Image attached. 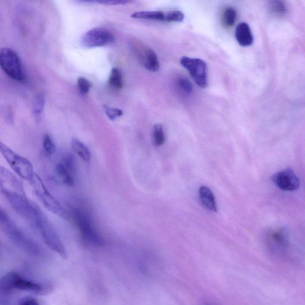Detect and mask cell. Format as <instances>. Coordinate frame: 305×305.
Wrapping results in <instances>:
<instances>
[{
  "label": "cell",
  "mask_w": 305,
  "mask_h": 305,
  "mask_svg": "<svg viewBox=\"0 0 305 305\" xmlns=\"http://www.w3.org/2000/svg\"><path fill=\"white\" fill-rule=\"evenodd\" d=\"M0 227L9 239L16 246L34 257H40L42 254L39 245L32 238L24 234L4 210L0 207Z\"/></svg>",
  "instance_id": "obj_1"
},
{
  "label": "cell",
  "mask_w": 305,
  "mask_h": 305,
  "mask_svg": "<svg viewBox=\"0 0 305 305\" xmlns=\"http://www.w3.org/2000/svg\"><path fill=\"white\" fill-rule=\"evenodd\" d=\"M34 226H36L44 243L50 249L59 254L62 258H67V252L61 238L50 220L41 210Z\"/></svg>",
  "instance_id": "obj_2"
},
{
  "label": "cell",
  "mask_w": 305,
  "mask_h": 305,
  "mask_svg": "<svg viewBox=\"0 0 305 305\" xmlns=\"http://www.w3.org/2000/svg\"><path fill=\"white\" fill-rule=\"evenodd\" d=\"M0 153L21 178L30 182L32 180L35 174L33 164L29 160L14 152L2 141H0Z\"/></svg>",
  "instance_id": "obj_3"
},
{
  "label": "cell",
  "mask_w": 305,
  "mask_h": 305,
  "mask_svg": "<svg viewBox=\"0 0 305 305\" xmlns=\"http://www.w3.org/2000/svg\"><path fill=\"white\" fill-rule=\"evenodd\" d=\"M73 219L83 239L94 246H102L104 240L94 226L89 214L83 210L75 209L73 212Z\"/></svg>",
  "instance_id": "obj_4"
},
{
  "label": "cell",
  "mask_w": 305,
  "mask_h": 305,
  "mask_svg": "<svg viewBox=\"0 0 305 305\" xmlns=\"http://www.w3.org/2000/svg\"><path fill=\"white\" fill-rule=\"evenodd\" d=\"M30 182L37 197L49 211L61 218L65 219L69 218L68 212L47 190L44 182L39 176L35 174Z\"/></svg>",
  "instance_id": "obj_5"
},
{
  "label": "cell",
  "mask_w": 305,
  "mask_h": 305,
  "mask_svg": "<svg viewBox=\"0 0 305 305\" xmlns=\"http://www.w3.org/2000/svg\"><path fill=\"white\" fill-rule=\"evenodd\" d=\"M2 192L15 211L34 225L41 210L28 201L24 195L15 191Z\"/></svg>",
  "instance_id": "obj_6"
},
{
  "label": "cell",
  "mask_w": 305,
  "mask_h": 305,
  "mask_svg": "<svg viewBox=\"0 0 305 305\" xmlns=\"http://www.w3.org/2000/svg\"><path fill=\"white\" fill-rule=\"evenodd\" d=\"M0 67L10 78L17 81L23 80L20 59L12 49L5 48L0 50Z\"/></svg>",
  "instance_id": "obj_7"
},
{
  "label": "cell",
  "mask_w": 305,
  "mask_h": 305,
  "mask_svg": "<svg viewBox=\"0 0 305 305\" xmlns=\"http://www.w3.org/2000/svg\"><path fill=\"white\" fill-rule=\"evenodd\" d=\"M180 64L190 73L192 79L202 89L208 86V66L205 61L198 58L182 57Z\"/></svg>",
  "instance_id": "obj_8"
},
{
  "label": "cell",
  "mask_w": 305,
  "mask_h": 305,
  "mask_svg": "<svg viewBox=\"0 0 305 305\" xmlns=\"http://www.w3.org/2000/svg\"><path fill=\"white\" fill-rule=\"evenodd\" d=\"M115 37L109 31L104 28H93L84 35L82 43L87 48L106 46L114 43Z\"/></svg>",
  "instance_id": "obj_9"
},
{
  "label": "cell",
  "mask_w": 305,
  "mask_h": 305,
  "mask_svg": "<svg viewBox=\"0 0 305 305\" xmlns=\"http://www.w3.org/2000/svg\"><path fill=\"white\" fill-rule=\"evenodd\" d=\"M272 181L276 187L283 191H293L299 188V178L292 170L286 169L279 172L272 177Z\"/></svg>",
  "instance_id": "obj_10"
},
{
  "label": "cell",
  "mask_w": 305,
  "mask_h": 305,
  "mask_svg": "<svg viewBox=\"0 0 305 305\" xmlns=\"http://www.w3.org/2000/svg\"><path fill=\"white\" fill-rule=\"evenodd\" d=\"M0 189L1 191H15L24 195L23 187L11 172L0 166Z\"/></svg>",
  "instance_id": "obj_11"
},
{
  "label": "cell",
  "mask_w": 305,
  "mask_h": 305,
  "mask_svg": "<svg viewBox=\"0 0 305 305\" xmlns=\"http://www.w3.org/2000/svg\"><path fill=\"white\" fill-rule=\"evenodd\" d=\"M50 285H43L31 281V280L23 278L19 273H17L15 282V289L20 290L26 291L37 294H44L47 293L51 290Z\"/></svg>",
  "instance_id": "obj_12"
},
{
  "label": "cell",
  "mask_w": 305,
  "mask_h": 305,
  "mask_svg": "<svg viewBox=\"0 0 305 305\" xmlns=\"http://www.w3.org/2000/svg\"><path fill=\"white\" fill-rule=\"evenodd\" d=\"M140 58L141 59L145 68L149 71L155 72L159 71L160 64L158 58L152 49L141 45V48L137 51Z\"/></svg>",
  "instance_id": "obj_13"
},
{
  "label": "cell",
  "mask_w": 305,
  "mask_h": 305,
  "mask_svg": "<svg viewBox=\"0 0 305 305\" xmlns=\"http://www.w3.org/2000/svg\"><path fill=\"white\" fill-rule=\"evenodd\" d=\"M235 37L238 43L242 47H249L254 43V38L251 28L246 22H241L238 24Z\"/></svg>",
  "instance_id": "obj_14"
},
{
  "label": "cell",
  "mask_w": 305,
  "mask_h": 305,
  "mask_svg": "<svg viewBox=\"0 0 305 305\" xmlns=\"http://www.w3.org/2000/svg\"><path fill=\"white\" fill-rule=\"evenodd\" d=\"M268 241L272 247L285 249L289 245L288 234L283 229L272 230L268 233Z\"/></svg>",
  "instance_id": "obj_15"
},
{
  "label": "cell",
  "mask_w": 305,
  "mask_h": 305,
  "mask_svg": "<svg viewBox=\"0 0 305 305\" xmlns=\"http://www.w3.org/2000/svg\"><path fill=\"white\" fill-rule=\"evenodd\" d=\"M199 197L202 204L210 211L217 212V205L214 195L209 188L202 186L199 190Z\"/></svg>",
  "instance_id": "obj_16"
},
{
  "label": "cell",
  "mask_w": 305,
  "mask_h": 305,
  "mask_svg": "<svg viewBox=\"0 0 305 305\" xmlns=\"http://www.w3.org/2000/svg\"><path fill=\"white\" fill-rule=\"evenodd\" d=\"M16 272H9L0 278V294L6 295L15 290Z\"/></svg>",
  "instance_id": "obj_17"
},
{
  "label": "cell",
  "mask_w": 305,
  "mask_h": 305,
  "mask_svg": "<svg viewBox=\"0 0 305 305\" xmlns=\"http://www.w3.org/2000/svg\"><path fill=\"white\" fill-rule=\"evenodd\" d=\"M71 146L73 152L78 155L84 162H89L91 159L90 150L85 144L79 140L73 138Z\"/></svg>",
  "instance_id": "obj_18"
},
{
  "label": "cell",
  "mask_w": 305,
  "mask_h": 305,
  "mask_svg": "<svg viewBox=\"0 0 305 305\" xmlns=\"http://www.w3.org/2000/svg\"><path fill=\"white\" fill-rule=\"evenodd\" d=\"M56 173L63 183L69 187H72L74 185L75 179L73 177L74 174L68 169L64 163H60L56 165Z\"/></svg>",
  "instance_id": "obj_19"
},
{
  "label": "cell",
  "mask_w": 305,
  "mask_h": 305,
  "mask_svg": "<svg viewBox=\"0 0 305 305\" xmlns=\"http://www.w3.org/2000/svg\"><path fill=\"white\" fill-rule=\"evenodd\" d=\"M237 12L236 10L231 7L224 9L222 15V23L224 27L230 29L236 22Z\"/></svg>",
  "instance_id": "obj_20"
},
{
  "label": "cell",
  "mask_w": 305,
  "mask_h": 305,
  "mask_svg": "<svg viewBox=\"0 0 305 305\" xmlns=\"http://www.w3.org/2000/svg\"><path fill=\"white\" fill-rule=\"evenodd\" d=\"M131 17L134 19L164 21V12L140 11L132 13Z\"/></svg>",
  "instance_id": "obj_21"
},
{
  "label": "cell",
  "mask_w": 305,
  "mask_h": 305,
  "mask_svg": "<svg viewBox=\"0 0 305 305\" xmlns=\"http://www.w3.org/2000/svg\"><path fill=\"white\" fill-rule=\"evenodd\" d=\"M153 142L156 147L162 146L165 142V135H164L163 126L161 124H156L153 129Z\"/></svg>",
  "instance_id": "obj_22"
},
{
  "label": "cell",
  "mask_w": 305,
  "mask_h": 305,
  "mask_svg": "<svg viewBox=\"0 0 305 305\" xmlns=\"http://www.w3.org/2000/svg\"><path fill=\"white\" fill-rule=\"evenodd\" d=\"M269 10L273 15L278 17L285 16L287 12L285 2L283 1H273L269 3Z\"/></svg>",
  "instance_id": "obj_23"
},
{
  "label": "cell",
  "mask_w": 305,
  "mask_h": 305,
  "mask_svg": "<svg viewBox=\"0 0 305 305\" xmlns=\"http://www.w3.org/2000/svg\"><path fill=\"white\" fill-rule=\"evenodd\" d=\"M108 84L112 87L115 89H121L123 86V79L121 72L118 68H114L112 69L109 78H108Z\"/></svg>",
  "instance_id": "obj_24"
},
{
  "label": "cell",
  "mask_w": 305,
  "mask_h": 305,
  "mask_svg": "<svg viewBox=\"0 0 305 305\" xmlns=\"http://www.w3.org/2000/svg\"><path fill=\"white\" fill-rule=\"evenodd\" d=\"M184 19V14L180 10H175L164 12V21L181 22Z\"/></svg>",
  "instance_id": "obj_25"
},
{
  "label": "cell",
  "mask_w": 305,
  "mask_h": 305,
  "mask_svg": "<svg viewBox=\"0 0 305 305\" xmlns=\"http://www.w3.org/2000/svg\"><path fill=\"white\" fill-rule=\"evenodd\" d=\"M104 109L107 117L111 121H115L123 115V111L120 109V108L105 106L104 107Z\"/></svg>",
  "instance_id": "obj_26"
},
{
  "label": "cell",
  "mask_w": 305,
  "mask_h": 305,
  "mask_svg": "<svg viewBox=\"0 0 305 305\" xmlns=\"http://www.w3.org/2000/svg\"><path fill=\"white\" fill-rule=\"evenodd\" d=\"M43 147L45 152L48 155H52L56 152V147L51 136L48 134L44 136L43 139Z\"/></svg>",
  "instance_id": "obj_27"
},
{
  "label": "cell",
  "mask_w": 305,
  "mask_h": 305,
  "mask_svg": "<svg viewBox=\"0 0 305 305\" xmlns=\"http://www.w3.org/2000/svg\"><path fill=\"white\" fill-rule=\"evenodd\" d=\"M45 100L43 95L38 96L35 101L34 105V114L36 116H40L44 110Z\"/></svg>",
  "instance_id": "obj_28"
},
{
  "label": "cell",
  "mask_w": 305,
  "mask_h": 305,
  "mask_svg": "<svg viewBox=\"0 0 305 305\" xmlns=\"http://www.w3.org/2000/svg\"><path fill=\"white\" fill-rule=\"evenodd\" d=\"M77 83H78V87L80 93L82 94H86L89 93L91 86H92L89 80L82 78V77H80V78H78Z\"/></svg>",
  "instance_id": "obj_29"
},
{
  "label": "cell",
  "mask_w": 305,
  "mask_h": 305,
  "mask_svg": "<svg viewBox=\"0 0 305 305\" xmlns=\"http://www.w3.org/2000/svg\"><path fill=\"white\" fill-rule=\"evenodd\" d=\"M178 86L181 90L185 93L190 94L192 91L191 84L189 80L185 78H181L178 80Z\"/></svg>",
  "instance_id": "obj_30"
},
{
  "label": "cell",
  "mask_w": 305,
  "mask_h": 305,
  "mask_svg": "<svg viewBox=\"0 0 305 305\" xmlns=\"http://www.w3.org/2000/svg\"><path fill=\"white\" fill-rule=\"evenodd\" d=\"M82 2L97 3L106 5H123L131 3L129 1H125V0H100V1H82Z\"/></svg>",
  "instance_id": "obj_31"
},
{
  "label": "cell",
  "mask_w": 305,
  "mask_h": 305,
  "mask_svg": "<svg viewBox=\"0 0 305 305\" xmlns=\"http://www.w3.org/2000/svg\"><path fill=\"white\" fill-rule=\"evenodd\" d=\"M19 305H40V304L34 298L26 297L20 300Z\"/></svg>",
  "instance_id": "obj_32"
},
{
  "label": "cell",
  "mask_w": 305,
  "mask_h": 305,
  "mask_svg": "<svg viewBox=\"0 0 305 305\" xmlns=\"http://www.w3.org/2000/svg\"><path fill=\"white\" fill-rule=\"evenodd\" d=\"M203 305H220L218 303L215 302V301H213L211 300L206 301H205L204 304Z\"/></svg>",
  "instance_id": "obj_33"
}]
</instances>
